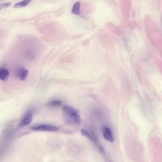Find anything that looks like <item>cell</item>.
<instances>
[{
	"instance_id": "6da1fadb",
	"label": "cell",
	"mask_w": 162,
	"mask_h": 162,
	"mask_svg": "<svg viewBox=\"0 0 162 162\" xmlns=\"http://www.w3.org/2000/svg\"><path fill=\"white\" fill-rule=\"evenodd\" d=\"M63 111L68 122L77 124L80 123V115L76 109L70 106L65 105L63 108Z\"/></svg>"
},
{
	"instance_id": "7a4b0ae2",
	"label": "cell",
	"mask_w": 162,
	"mask_h": 162,
	"mask_svg": "<svg viewBox=\"0 0 162 162\" xmlns=\"http://www.w3.org/2000/svg\"><path fill=\"white\" fill-rule=\"evenodd\" d=\"M32 130L36 131H43L49 132H56L59 130V128L54 126L50 125L43 124L41 125L33 127L32 129Z\"/></svg>"
},
{
	"instance_id": "3957f363",
	"label": "cell",
	"mask_w": 162,
	"mask_h": 162,
	"mask_svg": "<svg viewBox=\"0 0 162 162\" xmlns=\"http://www.w3.org/2000/svg\"><path fill=\"white\" fill-rule=\"evenodd\" d=\"M32 116H33V114L31 110L25 114L24 118L18 124V127L22 128L28 125L32 121Z\"/></svg>"
},
{
	"instance_id": "277c9868",
	"label": "cell",
	"mask_w": 162,
	"mask_h": 162,
	"mask_svg": "<svg viewBox=\"0 0 162 162\" xmlns=\"http://www.w3.org/2000/svg\"><path fill=\"white\" fill-rule=\"evenodd\" d=\"M103 135L105 139L111 142H114V137L112 131L107 126L104 127L103 129Z\"/></svg>"
},
{
	"instance_id": "5b68a950",
	"label": "cell",
	"mask_w": 162,
	"mask_h": 162,
	"mask_svg": "<svg viewBox=\"0 0 162 162\" xmlns=\"http://www.w3.org/2000/svg\"><path fill=\"white\" fill-rule=\"evenodd\" d=\"M17 73L18 78L20 80L24 81L26 79L29 75V71L27 69L21 68L18 69Z\"/></svg>"
},
{
	"instance_id": "8992f818",
	"label": "cell",
	"mask_w": 162,
	"mask_h": 162,
	"mask_svg": "<svg viewBox=\"0 0 162 162\" xmlns=\"http://www.w3.org/2000/svg\"><path fill=\"white\" fill-rule=\"evenodd\" d=\"M9 76V73L7 69L0 68V80L3 81H7Z\"/></svg>"
},
{
	"instance_id": "52a82bcc",
	"label": "cell",
	"mask_w": 162,
	"mask_h": 162,
	"mask_svg": "<svg viewBox=\"0 0 162 162\" xmlns=\"http://www.w3.org/2000/svg\"><path fill=\"white\" fill-rule=\"evenodd\" d=\"M31 0H24L22 1L15 4L14 7L15 8H20L27 6L31 2Z\"/></svg>"
},
{
	"instance_id": "ba28073f",
	"label": "cell",
	"mask_w": 162,
	"mask_h": 162,
	"mask_svg": "<svg viewBox=\"0 0 162 162\" xmlns=\"http://www.w3.org/2000/svg\"><path fill=\"white\" fill-rule=\"evenodd\" d=\"M80 2H77L74 4L72 9V13L74 14L78 15L80 14Z\"/></svg>"
},
{
	"instance_id": "9c48e42d",
	"label": "cell",
	"mask_w": 162,
	"mask_h": 162,
	"mask_svg": "<svg viewBox=\"0 0 162 162\" xmlns=\"http://www.w3.org/2000/svg\"><path fill=\"white\" fill-rule=\"evenodd\" d=\"M62 104V101L60 100H55L48 103L47 105L53 107H59Z\"/></svg>"
},
{
	"instance_id": "30bf717a",
	"label": "cell",
	"mask_w": 162,
	"mask_h": 162,
	"mask_svg": "<svg viewBox=\"0 0 162 162\" xmlns=\"http://www.w3.org/2000/svg\"><path fill=\"white\" fill-rule=\"evenodd\" d=\"M81 132L82 135L86 138L89 139L92 141H94L93 137L90 135V134L84 129H82L81 130Z\"/></svg>"
},
{
	"instance_id": "8fae6325",
	"label": "cell",
	"mask_w": 162,
	"mask_h": 162,
	"mask_svg": "<svg viewBox=\"0 0 162 162\" xmlns=\"http://www.w3.org/2000/svg\"><path fill=\"white\" fill-rule=\"evenodd\" d=\"M11 3H7L0 4V9L7 8L11 5Z\"/></svg>"
},
{
	"instance_id": "7c38bea8",
	"label": "cell",
	"mask_w": 162,
	"mask_h": 162,
	"mask_svg": "<svg viewBox=\"0 0 162 162\" xmlns=\"http://www.w3.org/2000/svg\"><path fill=\"white\" fill-rule=\"evenodd\" d=\"M1 9H0V10H1Z\"/></svg>"
}]
</instances>
